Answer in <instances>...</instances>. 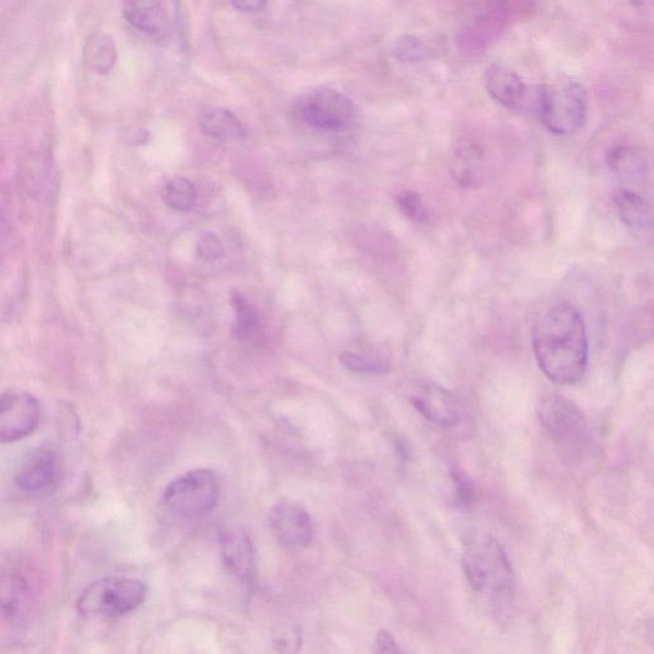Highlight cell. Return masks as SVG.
I'll return each instance as SVG.
<instances>
[{
	"label": "cell",
	"instance_id": "5bb4252c",
	"mask_svg": "<svg viewBox=\"0 0 654 654\" xmlns=\"http://www.w3.org/2000/svg\"><path fill=\"white\" fill-rule=\"evenodd\" d=\"M610 168L624 189L642 185L650 176V161L642 149L634 146H618L609 157Z\"/></svg>",
	"mask_w": 654,
	"mask_h": 654
},
{
	"label": "cell",
	"instance_id": "7c38bea8",
	"mask_svg": "<svg viewBox=\"0 0 654 654\" xmlns=\"http://www.w3.org/2000/svg\"><path fill=\"white\" fill-rule=\"evenodd\" d=\"M124 18L136 30L162 42L170 35L167 0H123Z\"/></svg>",
	"mask_w": 654,
	"mask_h": 654
},
{
	"label": "cell",
	"instance_id": "277c9868",
	"mask_svg": "<svg viewBox=\"0 0 654 654\" xmlns=\"http://www.w3.org/2000/svg\"><path fill=\"white\" fill-rule=\"evenodd\" d=\"M146 597L143 582L109 576L90 584L83 590L77 609L84 618L113 619L135 611Z\"/></svg>",
	"mask_w": 654,
	"mask_h": 654
},
{
	"label": "cell",
	"instance_id": "8fae6325",
	"mask_svg": "<svg viewBox=\"0 0 654 654\" xmlns=\"http://www.w3.org/2000/svg\"><path fill=\"white\" fill-rule=\"evenodd\" d=\"M413 406L430 422L443 428L461 424L463 409L453 393L439 385L427 384L411 396Z\"/></svg>",
	"mask_w": 654,
	"mask_h": 654
},
{
	"label": "cell",
	"instance_id": "ac0fdd59",
	"mask_svg": "<svg viewBox=\"0 0 654 654\" xmlns=\"http://www.w3.org/2000/svg\"><path fill=\"white\" fill-rule=\"evenodd\" d=\"M200 127L208 137L228 142V139L243 138L245 128L235 114L227 109H208L200 119Z\"/></svg>",
	"mask_w": 654,
	"mask_h": 654
},
{
	"label": "cell",
	"instance_id": "83f0119b",
	"mask_svg": "<svg viewBox=\"0 0 654 654\" xmlns=\"http://www.w3.org/2000/svg\"><path fill=\"white\" fill-rule=\"evenodd\" d=\"M235 10L246 13H257L264 10L268 0H228Z\"/></svg>",
	"mask_w": 654,
	"mask_h": 654
},
{
	"label": "cell",
	"instance_id": "f1b7e54d",
	"mask_svg": "<svg viewBox=\"0 0 654 654\" xmlns=\"http://www.w3.org/2000/svg\"><path fill=\"white\" fill-rule=\"evenodd\" d=\"M376 651L384 653H398L401 650L394 640V636L387 630H380L376 636Z\"/></svg>",
	"mask_w": 654,
	"mask_h": 654
},
{
	"label": "cell",
	"instance_id": "7a4b0ae2",
	"mask_svg": "<svg viewBox=\"0 0 654 654\" xmlns=\"http://www.w3.org/2000/svg\"><path fill=\"white\" fill-rule=\"evenodd\" d=\"M462 562L465 578L476 594L501 611L511 604L516 575L501 544L493 535L474 537L466 543Z\"/></svg>",
	"mask_w": 654,
	"mask_h": 654
},
{
	"label": "cell",
	"instance_id": "7402d4cb",
	"mask_svg": "<svg viewBox=\"0 0 654 654\" xmlns=\"http://www.w3.org/2000/svg\"><path fill=\"white\" fill-rule=\"evenodd\" d=\"M27 594L26 582L14 574H0V606L7 614L18 613Z\"/></svg>",
	"mask_w": 654,
	"mask_h": 654
},
{
	"label": "cell",
	"instance_id": "52a82bcc",
	"mask_svg": "<svg viewBox=\"0 0 654 654\" xmlns=\"http://www.w3.org/2000/svg\"><path fill=\"white\" fill-rule=\"evenodd\" d=\"M539 418L549 438L564 448H576L587 440L588 426L583 411L560 394H549L540 403Z\"/></svg>",
	"mask_w": 654,
	"mask_h": 654
},
{
	"label": "cell",
	"instance_id": "e0dca14e",
	"mask_svg": "<svg viewBox=\"0 0 654 654\" xmlns=\"http://www.w3.org/2000/svg\"><path fill=\"white\" fill-rule=\"evenodd\" d=\"M486 173L487 164L484 155L470 147L458 153L451 164V174L464 189H478L486 181Z\"/></svg>",
	"mask_w": 654,
	"mask_h": 654
},
{
	"label": "cell",
	"instance_id": "30bf717a",
	"mask_svg": "<svg viewBox=\"0 0 654 654\" xmlns=\"http://www.w3.org/2000/svg\"><path fill=\"white\" fill-rule=\"evenodd\" d=\"M269 523L277 540L285 548H306L314 539V523L303 506L280 501L270 510Z\"/></svg>",
	"mask_w": 654,
	"mask_h": 654
},
{
	"label": "cell",
	"instance_id": "d6986e66",
	"mask_svg": "<svg viewBox=\"0 0 654 654\" xmlns=\"http://www.w3.org/2000/svg\"><path fill=\"white\" fill-rule=\"evenodd\" d=\"M84 60L95 74L105 75L111 71L116 60V49L112 38L93 37L86 46Z\"/></svg>",
	"mask_w": 654,
	"mask_h": 654
},
{
	"label": "cell",
	"instance_id": "9a60e30c",
	"mask_svg": "<svg viewBox=\"0 0 654 654\" xmlns=\"http://www.w3.org/2000/svg\"><path fill=\"white\" fill-rule=\"evenodd\" d=\"M225 565L239 580L251 582L255 575V555L251 540L239 531H228L222 535Z\"/></svg>",
	"mask_w": 654,
	"mask_h": 654
},
{
	"label": "cell",
	"instance_id": "4dcf8cb0",
	"mask_svg": "<svg viewBox=\"0 0 654 654\" xmlns=\"http://www.w3.org/2000/svg\"><path fill=\"white\" fill-rule=\"evenodd\" d=\"M3 237H4V225H3L2 219H0V245H2Z\"/></svg>",
	"mask_w": 654,
	"mask_h": 654
},
{
	"label": "cell",
	"instance_id": "f546056e",
	"mask_svg": "<svg viewBox=\"0 0 654 654\" xmlns=\"http://www.w3.org/2000/svg\"><path fill=\"white\" fill-rule=\"evenodd\" d=\"M629 2L638 8H649L652 5V0H629Z\"/></svg>",
	"mask_w": 654,
	"mask_h": 654
},
{
	"label": "cell",
	"instance_id": "44dd1931",
	"mask_svg": "<svg viewBox=\"0 0 654 654\" xmlns=\"http://www.w3.org/2000/svg\"><path fill=\"white\" fill-rule=\"evenodd\" d=\"M230 302L233 308L236 311V337L238 339H247L251 337V335L255 334L260 326V318L259 315H257V311L251 303H249L244 295L238 292L232 293Z\"/></svg>",
	"mask_w": 654,
	"mask_h": 654
},
{
	"label": "cell",
	"instance_id": "ffe728a7",
	"mask_svg": "<svg viewBox=\"0 0 654 654\" xmlns=\"http://www.w3.org/2000/svg\"><path fill=\"white\" fill-rule=\"evenodd\" d=\"M164 200L177 212H190L196 205V185L187 178L171 179L164 190Z\"/></svg>",
	"mask_w": 654,
	"mask_h": 654
},
{
	"label": "cell",
	"instance_id": "d4e9b609",
	"mask_svg": "<svg viewBox=\"0 0 654 654\" xmlns=\"http://www.w3.org/2000/svg\"><path fill=\"white\" fill-rule=\"evenodd\" d=\"M426 46L416 37L407 36L401 38L395 45L394 54L403 61H415L424 58Z\"/></svg>",
	"mask_w": 654,
	"mask_h": 654
},
{
	"label": "cell",
	"instance_id": "4316f807",
	"mask_svg": "<svg viewBox=\"0 0 654 654\" xmlns=\"http://www.w3.org/2000/svg\"><path fill=\"white\" fill-rule=\"evenodd\" d=\"M451 477H453L455 484V495L459 503L472 505L474 498H476V488H474L470 477L459 470H451Z\"/></svg>",
	"mask_w": 654,
	"mask_h": 654
},
{
	"label": "cell",
	"instance_id": "cb8c5ba5",
	"mask_svg": "<svg viewBox=\"0 0 654 654\" xmlns=\"http://www.w3.org/2000/svg\"><path fill=\"white\" fill-rule=\"evenodd\" d=\"M340 361L350 371L370 373V375H381L388 370V365L384 361L371 360V358L350 352L342 353Z\"/></svg>",
	"mask_w": 654,
	"mask_h": 654
},
{
	"label": "cell",
	"instance_id": "2e32d148",
	"mask_svg": "<svg viewBox=\"0 0 654 654\" xmlns=\"http://www.w3.org/2000/svg\"><path fill=\"white\" fill-rule=\"evenodd\" d=\"M614 205L622 223L635 230H650L653 216L651 202L640 192L621 189L614 196Z\"/></svg>",
	"mask_w": 654,
	"mask_h": 654
},
{
	"label": "cell",
	"instance_id": "8992f818",
	"mask_svg": "<svg viewBox=\"0 0 654 654\" xmlns=\"http://www.w3.org/2000/svg\"><path fill=\"white\" fill-rule=\"evenodd\" d=\"M294 113L305 126L320 132L347 131L354 121L352 101L332 89H316L303 95L294 105Z\"/></svg>",
	"mask_w": 654,
	"mask_h": 654
},
{
	"label": "cell",
	"instance_id": "484cf974",
	"mask_svg": "<svg viewBox=\"0 0 654 654\" xmlns=\"http://www.w3.org/2000/svg\"><path fill=\"white\" fill-rule=\"evenodd\" d=\"M224 251L221 239L214 233H205L201 236L198 245V255L201 260L206 262L219 260L224 256Z\"/></svg>",
	"mask_w": 654,
	"mask_h": 654
},
{
	"label": "cell",
	"instance_id": "603a6c76",
	"mask_svg": "<svg viewBox=\"0 0 654 654\" xmlns=\"http://www.w3.org/2000/svg\"><path fill=\"white\" fill-rule=\"evenodd\" d=\"M396 205L409 221L417 224H427L431 221L430 208L427 207L422 198L417 192L404 191L396 194Z\"/></svg>",
	"mask_w": 654,
	"mask_h": 654
},
{
	"label": "cell",
	"instance_id": "9c48e42d",
	"mask_svg": "<svg viewBox=\"0 0 654 654\" xmlns=\"http://www.w3.org/2000/svg\"><path fill=\"white\" fill-rule=\"evenodd\" d=\"M61 476V456L53 447H42L31 455L15 476V486L29 495L52 493Z\"/></svg>",
	"mask_w": 654,
	"mask_h": 654
},
{
	"label": "cell",
	"instance_id": "3957f363",
	"mask_svg": "<svg viewBox=\"0 0 654 654\" xmlns=\"http://www.w3.org/2000/svg\"><path fill=\"white\" fill-rule=\"evenodd\" d=\"M534 106L544 126L557 136L576 134L587 121V92L578 82L543 86L537 92Z\"/></svg>",
	"mask_w": 654,
	"mask_h": 654
},
{
	"label": "cell",
	"instance_id": "5b68a950",
	"mask_svg": "<svg viewBox=\"0 0 654 654\" xmlns=\"http://www.w3.org/2000/svg\"><path fill=\"white\" fill-rule=\"evenodd\" d=\"M219 494V481L215 473L196 470L171 482L164 493V503L179 517L196 518L215 508Z\"/></svg>",
	"mask_w": 654,
	"mask_h": 654
},
{
	"label": "cell",
	"instance_id": "6da1fadb",
	"mask_svg": "<svg viewBox=\"0 0 654 654\" xmlns=\"http://www.w3.org/2000/svg\"><path fill=\"white\" fill-rule=\"evenodd\" d=\"M533 350L544 376L559 385H573L586 375L589 347L578 309L563 303L537 324Z\"/></svg>",
	"mask_w": 654,
	"mask_h": 654
},
{
	"label": "cell",
	"instance_id": "4fadbf2b",
	"mask_svg": "<svg viewBox=\"0 0 654 654\" xmlns=\"http://www.w3.org/2000/svg\"><path fill=\"white\" fill-rule=\"evenodd\" d=\"M486 90L496 103L510 109L526 103L528 90L520 77L508 67L493 65L485 75Z\"/></svg>",
	"mask_w": 654,
	"mask_h": 654
},
{
	"label": "cell",
	"instance_id": "ba28073f",
	"mask_svg": "<svg viewBox=\"0 0 654 654\" xmlns=\"http://www.w3.org/2000/svg\"><path fill=\"white\" fill-rule=\"evenodd\" d=\"M42 404L33 394L10 391L0 394V443L18 442L41 425Z\"/></svg>",
	"mask_w": 654,
	"mask_h": 654
}]
</instances>
